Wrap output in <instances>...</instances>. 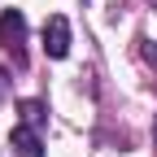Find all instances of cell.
Listing matches in <instances>:
<instances>
[{"label": "cell", "instance_id": "1", "mask_svg": "<svg viewBox=\"0 0 157 157\" xmlns=\"http://www.w3.org/2000/svg\"><path fill=\"white\" fill-rule=\"evenodd\" d=\"M0 44H5V52L13 57L17 70L26 66V17L17 13V9H5V13H0Z\"/></svg>", "mask_w": 157, "mask_h": 157}, {"label": "cell", "instance_id": "2", "mask_svg": "<svg viewBox=\"0 0 157 157\" xmlns=\"http://www.w3.org/2000/svg\"><path fill=\"white\" fill-rule=\"evenodd\" d=\"M44 52L52 57V61H61V57L70 52V22L61 13H52L48 22H44Z\"/></svg>", "mask_w": 157, "mask_h": 157}, {"label": "cell", "instance_id": "3", "mask_svg": "<svg viewBox=\"0 0 157 157\" xmlns=\"http://www.w3.org/2000/svg\"><path fill=\"white\" fill-rule=\"evenodd\" d=\"M9 144H13V153L17 157H44V144H39V135H35V127H13V135H9Z\"/></svg>", "mask_w": 157, "mask_h": 157}, {"label": "cell", "instance_id": "4", "mask_svg": "<svg viewBox=\"0 0 157 157\" xmlns=\"http://www.w3.org/2000/svg\"><path fill=\"white\" fill-rule=\"evenodd\" d=\"M17 113H22L26 127H39V122H44V105H39V101H22V105H17Z\"/></svg>", "mask_w": 157, "mask_h": 157}, {"label": "cell", "instance_id": "5", "mask_svg": "<svg viewBox=\"0 0 157 157\" xmlns=\"http://www.w3.org/2000/svg\"><path fill=\"white\" fill-rule=\"evenodd\" d=\"M0 92H5V70H0Z\"/></svg>", "mask_w": 157, "mask_h": 157}, {"label": "cell", "instance_id": "6", "mask_svg": "<svg viewBox=\"0 0 157 157\" xmlns=\"http://www.w3.org/2000/svg\"><path fill=\"white\" fill-rule=\"evenodd\" d=\"M153 135H157V127H153Z\"/></svg>", "mask_w": 157, "mask_h": 157}]
</instances>
